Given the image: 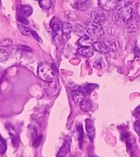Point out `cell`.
I'll list each match as a JSON object with an SVG mask.
<instances>
[{"mask_svg":"<svg viewBox=\"0 0 140 157\" xmlns=\"http://www.w3.org/2000/svg\"><path fill=\"white\" fill-rule=\"evenodd\" d=\"M37 76L44 82H52L55 79L56 73L52 65L47 63H42L37 68Z\"/></svg>","mask_w":140,"mask_h":157,"instance_id":"cell-1","label":"cell"},{"mask_svg":"<svg viewBox=\"0 0 140 157\" xmlns=\"http://www.w3.org/2000/svg\"><path fill=\"white\" fill-rule=\"evenodd\" d=\"M86 29L88 35L91 38H95V39H99L104 34L103 28L101 27L100 25L95 23L94 21L88 22L86 25Z\"/></svg>","mask_w":140,"mask_h":157,"instance_id":"cell-2","label":"cell"},{"mask_svg":"<svg viewBox=\"0 0 140 157\" xmlns=\"http://www.w3.org/2000/svg\"><path fill=\"white\" fill-rule=\"evenodd\" d=\"M117 16L124 22L130 21L134 17V9L130 5H124L118 8Z\"/></svg>","mask_w":140,"mask_h":157,"instance_id":"cell-3","label":"cell"},{"mask_svg":"<svg viewBox=\"0 0 140 157\" xmlns=\"http://www.w3.org/2000/svg\"><path fill=\"white\" fill-rule=\"evenodd\" d=\"M91 19L92 21H94L95 23L99 24V25H103L106 21V16L104 14V12L102 8H95L91 12Z\"/></svg>","mask_w":140,"mask_h":157,"instance_id":"cell-4","label":"cell"},{"mask_svg":"<svg viewBox=\"0 0 140 157\" xmlns=\"http://www.w3.org/2000/svg\"><path fill=\"white\" fill-rule=\"evenodd\" d=\"M118 0H98V4L103 11L110 12L114 10L117 6Z\"/></svg>","mask_w":140,"mask_h":157,"instance_id":"cell-5","label":"cell"},{"mask_svg":"<svg viewBox=\"0 0 140 157\" xmlns=\"http://www.w3.org/2000/svg\"><path fill=\"white\" fill-rule=\"evenodd\" d=\"M50 26H51V29H52L54 33H56V34H59L62 31L63 23L61 22V21L59 19L58 17H53L52 21H51Z\"/></svg>","mask_w":140,"mask_h":157,"instance_id":"cell-6","label":"cell"},{"mask_svg":"<svg viewBox=\"0 0 140 157\" xmlns=\"http://www.w3.org/2000/svg\"><path fill=\"white\" fill-rule=\"evenodd\" d=\"M92 47H94L95 51L97 52H99L101 54H107L109 52V48L107 45L103 43V42H99V41H96L93 42Z\"/></svg>","mask_w":140,"mask_h":157,"instance_id":"cell-7","label":"cell"},{"mask_svg":"<svg viewBox=\"0 0 140 157\" xmlns=\"http://www.w3.org/2000/svg\"><path fill=\"white\" fill-rule=\"evenodd\" d=\"M86 130H87V135L90 138L91 141H93L95 136V129L93 121L91 120H86Z\"/></svg>","mask_w":140,"mask_h":157,"instance_id":"cell-8","label":"cell"},{"mask_svg":"<svg viewBox=\"0 0 140 157\" xmlns=\"http://www.w3.org/2000/svg\"><path fill=\"white\" fill-rule=\"evenodd\" d=\"M77 53L82 56L90 58L93 56L95 54V49L93 47H80L77 49Z\"/></svg>","mask_w":140,"mask_h":157,"instance_id":"cell-9","label":"cell"},{"mask_svg":"<svg viewBox=\"0 0 140 157\" xmlns=\"http://www.w3.org/2000/svg\"><path fill=\"white\" fill-rule=\"evenodd\" d=\"M72 99L77 104H80L85 99V93L82 90H75L72 92Z\"/></svg>","mask_w":140,"mask_h":157,"instance_id":"cell-10","label":"cell"},{"mask_svg":"<svg viewBox=\"0 0 140 157\" xmlns=\"http://www.w3.org/2000/svg\"><path fill=\"white\" fill-rule=\"evenodd\" d=\"M90 4V0H75L74 8L77 11L87 10Z\"/></svg>","mask_w":140,"mask_h":157,"instance_id":"cell-11","label":"cell"},{"mask_svg":"<svg viewBox=\"0 0 140 157\" xmlns=\"http://www.w3.org/2000/svg\"><path fill=\"white\" fill-rule=\"evenodd\" d=\"M93 41L92 38L88 35V34H84L80 38L78 43L81 47H92L93 45Z\"/></svg>","mask_w":140,"mask_h":157,"instance_id":"cell-12","label":"cell"},{"mask_svg":"<svg viewBox=\"0 0 140 157\" xmlns=\"http://www.w3.org/2000/svg\"><path fill=\"white\" fill-rule=\"evenodd\" d=\"M32 13H33V9L29 5H24V6H21V7H19V14L23 17H28L31 16Z\"/></svg>","mask_w":140,"mask_h":157,"instance_id":"cell-13","label":"cell"},{"mask_svg":"<svg viewBox=\"0 0 140 157\" xmlns=\"http://www.w3.org/2000/svg\"><path fill=\"white\" fill-rule=\"evenodd\" d=\"M80 108H81V110L83 112H90L92 109V103L91 100L85 98L84 100L82 101V103H80Z\"/></svg>","mask_w":140,"mask_h":157,"instance_id":"cell-14","label":"cell"},{"mask_svg":"<svg viewBox=\"0 0 140 157\" xmlns=\"http://www.w3.org/2000/svg\"><path fill=\"white\" fill-rule=\"evenodd\" d=\"M18 28L23 35H25V36L33 35V30H32V29H30L29 27L25 25L24 24H18Z\"/></svg>","mask_w":140,"mask_h":157,"instance_id":"cell-15","label":"cell"},{"mask_svg":"<svg viewBox=\"0 0 140 157\" xmlns=\"http://www.w3.org/2000/svg\"><path fill=\"white\" fill-rule=\"evenodd\" d=\"M72 30V24L69 22H64L63 23V27H62V33L64 36H69Z\"/></svg>","mask_w":140,"mask_h":157,"instance_id":"cell-16","label":"cell"},{"mask_svg":"<svg viewBox=\"0 0 140 157\" xmlns=\"http://www.w3.org/2000/svg\"><path fill=\"white\" fill-rule=\"evenodd\" d=\"M38 2H39V6L41 8L44 10L50 9L52 4V0H39Z\"/></svg>","mask_w":140,"mask_h":157,"instance_id":"cell-17","label":"cell"},{"mask_svg":"<svg viewBox=\"0 0 140 157\" xmlns=\"http://www.w3.org/2000/svg\"><path fill=\"white\" fill-rule=\"evenodd\" d=\"M83 88H84L86 94H90L91 92L93 91L95 89V88H97V86L95 84H85Z\"/></svg>","mask_w":140,"mask_h":157,"instance_id":"cell-18","label":"cell"},{"mask_svg":"<svg viewBox=\"0 0 140 157\" xmlns=\"http://www.w3.org/2000/svg\"><path fill=\"white\" fill-rule=\"evenodd\" d=\"M9 57V53L3 49H0V62H4Z\"/></svg>","mask_w":140,"mask_h":157,"instance_id":"cell-19","label":"cell"},{"mask_svg":"<svg viewBox=\"0 0 140 157\" xmlns=\"http://www.w3.org/2000/svg\"><path fill=\"white\" fill-rule=\"evenodd\" d=\"M13 44V42H12V39L10 38H4L2 39V41H0V47H10Z\"/></svg>","mask_w":140,"mask_h":157,"instance_id":"cell-20","label":"cell"},{"mask_svg":"<svg viewBox=\"0 0 140 157\" xmlns=\"http://www.w3.org/2000/svg\"><path fill=\"white\" fill-rule=\"evenodd\" d=\"M42 142V136H38L37 138H36V139L33 142V147H37L38 146H40L41 143Z\"/></svg>","mask_w":140,"mask_h":157,"instance_id":"cell-21","label":"cell"},{"mask_svg":"<svg viewBox=\"0 0 140 157\" xmlns=\"http://www.w3.org/2000/svg\"><path fill=\"white\" fill-rule=\"evenodd\" d=\"M21 49H25V50H27V51H29V52H31L32 50H31V48H29V47H26V46H21Z\"/></svg>","mask_w":140,"mask_h":157,"instance_id":"cell-22","label":"cell"},{"mask_svg":"<svg viewBox=\"0 0 140 157\" xmlns=\"http://www.w3.org/2000/svg\"><path fill=\"white\" fill-rule=\"evenodd\" d=\"M2 5V2H1V0H0V6Z\"/></svg>","mask_w":140,"mask_h":157,"instance_id":"cell-23","label":"cell"},{"mask_svg":"<svg viewBox=\"0 0 140 157\" xmlns=\"http://www.w3.org/2000/svg\"><path fill=\"white\" fill-rule=\"evenodd\" d=\"M118 1H125V0H118Z\"/></svg>","mask_w":140,"mask_h":157,"instance_id":"cell-24","label":"cell"},{"mask_svg":"<svg viewBox=\"0 0 140 157\" xmlns=\"http://www.w3.org/2000/svg\"><path fill=\"white\" fill-rule=\"evenodd\" d=\"M38 1H39V0H38Z\"/></svg>","mask_w":140,"mask_h":157,"instance_id":"cell-25","label":"cell"}]
</instances>
